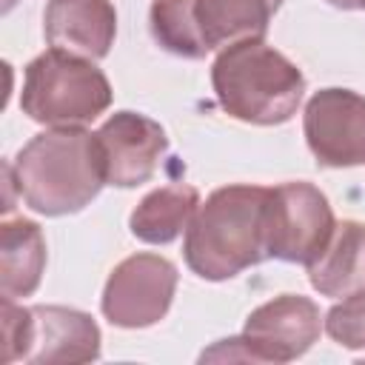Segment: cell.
<instances>
[{
  "label": "cell",
  "mask_w": 365,
  "mask_h": 365,
  "mask_svg": "<svg viewBox=\"0 0 365 365\" xmlns=\"http://www.w3.org/2000/svg\"><path fill=\"white\" fill-rule=\"evenodd\" d=\"M319 305L302 294H279L257 305L242 325V345L251 362H294L322 334Z\"/></svg>",
  "instance_id": "7"
},
{
  "label": "cell",
  "mask_w": 365,
  "mask_h": 365,
  "mask_svg": "<svg viewBox=\"0 0 365 365\" xmlns=\"http://www.w3.org/2000/svg\"><path fill=\"white\" fill-rule=\"evenodd\" d=\"M43 31L51 48L103 60L117 37V11L111 0H48Z\"/></svg>",
  "instance_id": "11"
},
{
  "label": "cell",
  "mask_w": 365,
  "mask_h": 365,
  "mask_svg": "<svg viewBox=\"0 0 365 365\" xmlns=\"http://www.w3.org/2000/svg\"><path fill=\"white\" fill-rule=\"evenodd\" d=\"M20 200L43 217L83 211L106 185L94 131L48 128L11 160Z\"/></svg>",
  "instance_id": "2"
},
{
  "label": "cell",
  "mask_w": 365,
  "mask_h": 365,
  "mask_svg": "<svg viewBox=\"0 0 365 365\" xmlns=\"http://www.w3.org/2000/svg\"><path fill=\"white\" fill-rule=\"evenodd\" d=\"M94 140L106 185L114 188L148 182L168 151L165 128L140 111H114L94 131Z\"/></svg>",
  "instance_id": "9"
},
{
  "label": "cell",
  "mask_w": 365,
  "mask_h": 365,
  "mask_svg": "<svg viewBox=\"0 0 365 365\" xmlns=\"http://www.w3.org/2000/svg\"><path fill=\"white\" fill-rule=\"evenodd\" d=\"M197 0H154L148 9V29L157 46L174 57L202 60L208 54L200 26H197Z\"/></svg>",
  "instance_id": "16"
},
{
  "label": "cell",
  "mask_w": 365,
  "mask_h": 365,
  "mask_svg": "<svg viewBox=\"0 0 365 365\" xmlns=\"http://www.w3.org/2000/svg\"><path fill=\"white\" fill-rule=\"evenodd\" d=\"M334 9H342V11H356V9H362L359 6V0H328Z\"/></svg>",
  "instance_id": "20"
},
{
  "label": "cell",
  "mask_w": 365,
  "mask_h": 365,
  "mask_svg": "<svg viewBox=\"0 0 365 365\" xmlns=\"http://www.w3.org/2000/svg\"><path fill=\"white\" fill-rule=\"evenodd\" d=\"M3 191H6V200H3V214L9 217L11 211H14V191H20L17 188V177H14V165L6 160L3 163Z\"/></svg>",
  "instance_id": "19"
},
{
  "label": "cell",
  "mask_w": 365,
  "mask_h": 365,
  "mask_svg": "<svg viewBox=\"0 0 365 365\" xmlns=\"http://www.w3.org/2000/svg\"><path fill=\"white\" fill-rule=\"evenodd\" d=\"M111 83L94 60L46 48L23 71L20 108L48 128H83L111 106Z\"/></svg>",
  "instance_id": "4"
},
{
  "label": "cell",
  "mask_w": 365,
  "mask_h": 365,
  "mask_svg": "<svg viewBox=\"0 0 365 365\" xmlns=\"http://www.w3.org/2000/svg\"><path fill=\"white\" fill-rule=\"evenodd\" d=\"M359 6H362V9H365V0H359Z\"/></svg>",
  "instance_id": "22"
},
{
  "label": "cell",
  "mask_w": 365,
  "mask_h": 365,
  "mask_svg": "<svg viewBox=\"0 0 365 365\" xmlns=\"http://www.w3.org/2000/svg\"><path fill=\"white\" fill-rule=\"evenodd\" d=\"M282 0H197V26L208 51L242 40H265L268 23Z\"/></svg>",
  "instance_id": "14"
},
{
  "label": "cell",
  "mask_w": 365,
  "mask_h": 365,
  "mask_svg": "<svg viewBox=\"0 0 365 365\" xmlns=\"http://www.w3.org/2000/svg\"><path fill=\"white\" fill-rule=\"evenodd\" d=\"M325 334L351 351H365V288L342 297L325 314Z\"/></svg>",
  "instance_id": "17"
},
{
  "label": "cell",
  "mask_w": 365,
  "mask_h": 365,
  "mask_svg": "<svg viewBox=\"0 0 365 365\" xmlns=\"http://www.w3.org/2000/svg\"><path fill=\"white\" fill-rule=\"evenodd\" d=\"M268 188L234 182L197 205L182 242L185 265L208 282H222L268 259Z\"/></svg>",
  "instance_id": "1"
},
{
  "label": "cell",
  "mask_w": 365,
  "mask_h": 365,
  "mask_svg": "<svg viewBox=\"0 0 365 365\" xmlns=\"http://www.w3.org/2000/svg\"><path fill=\"white\" fill-rule=\"evenodd\" d=\"M177 265L160 254H131L117 262L103 288V317L117 328L157 325L177 294Z\"/></svg>",
  "instance_id": "6"
},
{
  "label": "cell",
  "mask_w": 365,
  "mask_h": 365,
  "mask_svg": "<svg viewBox=\"0 0 365 365\" xmlns=\"http://www.w3.org/2000/svg\"><path fill=\"white\" fill-rule=\"evenodd\" d=\"M334 211L328 197L305 180L282 182L268 188L265 211V240L268 257L308 265L319 257L325 242L334 234Z\"/></svg>",
  "instance_id": "5"
},
{
  "label": "cell",
  "mask_w": 365,
  "mask_h": 365,
  "mask_svg": "<svg viewBox=\"0 0 365 365\" xmlns=\"http://www.w3.org/2000/svg\"><path fill=\"white\" fill-rule=\"evenodd\" d=\"M29 328L31 314L26 305H17L14 299H3V362H23L29 348Z\"/></svg>",
  "instance_id": "18"
},
{
  "label": "cell",
  "mask_w": 365,
  "mask_h": 365,
  "mask_svg": "<svg viewBox=\"0 0 365 365\" xmlns=\"http://www.w3.org/2000/svg\"><path fill=\"white\" fill-rule=\"evenodd\" d=\"M308 268V282L314 291L331 299H342L365 288V225L356 220H342L334 225L331 240Z\"/></svg>",
  "instance_id": "12"
},
{
  "label": "cell",
  "mask_w": 365,
  "mask_h": 365,
  "mask_svg": "<svg viewBox=\"0 0 365 365\" xmlns=\"http://www.w3.org/2000/svg\"><path fill=\"white\" fill-rule=\"evenodd\" d=\"M211 86L228 117L248 125H279L297 114L305 74L265 40H242L217 54Z\"/></svg>",
  "instance_id": "3"
},
{
  "label": "cell",
  "mask_w": 365,
  "mask_h": 365,
  "mask_svg": "<svg viewBox=\"0 0 365 365\" xmlns=\"http://www.w3.org/2000/svg\"><path fill=\"white\" fill-rule=\"evenodd\" d=\"M46 271V237L34 220L17 217L0 225V297H31Z\"/></svg>",
  "instance_id": "13"
},
{
  "label": "cell",
  "mask_w": 365,
  "mask_h": 365,
  "mask_svg": "<svg viewBox=\"0 0 365 365\" xmlns=\"http://www.w3.org/2000/svg\"><path fill=\"white\" fill-rule=\"evenodd\" d=\"M29 348L23 362H94L100 356V328L91 314L66 305H31Z\"/></svg>",
  "instance_id": "10"
},
{
  "label": "cell",
  "mask_w": 365,
  "mask_h": 365,
  "mask_svg": "<svg viewBox=\"0 0 365 365\" xmlns=\"http://www.w3.org/2000/svg\"><path fill=\"white\" fill-rule=\"evenodd\" d=\"M14 3H17V0H6V3H3V11H9V9L14 6Z\"/></svg>",
  "instance_id": "21"
},
{
  "label": "cell",
  "mask_w": 365,
  "mask_h": 365,
  "mask_svg": "<svg viewBox=\"0 0 365 365\" xmlns=\"http://www.w3.org/2000/svg\"><path fill=\"white\" fill-rule=\"evenodd\" d=\"M302 134L325 168L365 163V97L351 88H319L302 111Z\"/></svg>",
  "instance_id": "8"
},
{
  "label": "cell",
  "mask_w": 365,
  "mask_h": 365,
  "mask_svg": "<svg viewBox=\"0 0 365 365\" xmlns=\"http://www.w3.org/2000/svg\"><path fill=\"white\" fill-rule=\"evenodd\" d=\"M200 205V191L188 182H171L148 191L128 217V228L140 242L168 245L191 222Z\"/></svg>",
  "instance_id": "15"
}]
</instances>
